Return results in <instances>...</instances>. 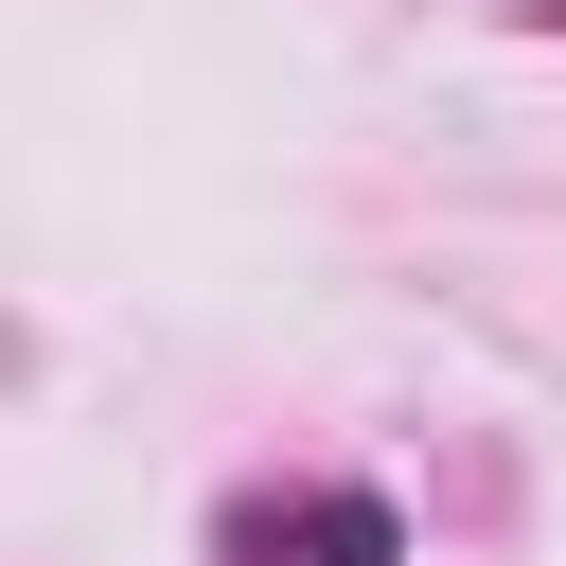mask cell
<instances>
[{
	"instance_id": "cell-1",
	"label": "cell",
	"mask_w": 566,
	"mask_h": 566,
	"mask_svg": "<svg viewBox=\"0 0 566 566\" xmlns=\"http://www.w3.org/2000/svg\"><path fill=\"white\" fill-rule=\"evenodd\" d=\"M212 548H230V566H407V513H389L371 478H318V495H248Z\"/></svg>"
}]
</instances>
